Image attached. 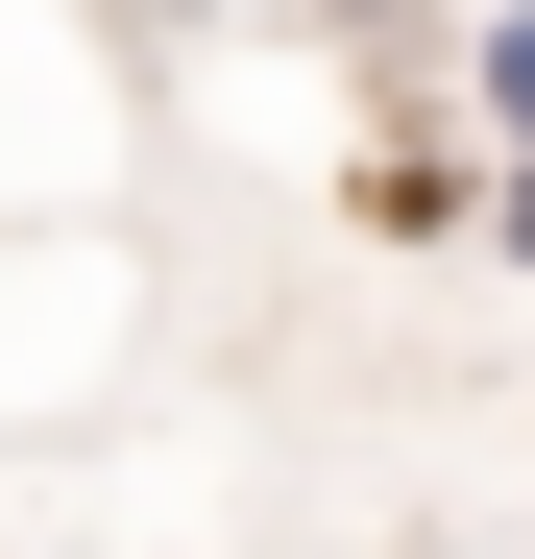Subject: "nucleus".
Instances as JSON below:
<instances>
[{
	"instance_id": "nucleus-3",
	"label": "nucleus",
	"mask_w": 535,
	"mask_h": 559,
	"mask_svg": "<svg viewBox=\"0 0 535 559\" xmlns=\"http://www.w3.org/2000/svg\"><path fill=\"white\" fill-rule=\"evenodd\" d=\"M122 25H195V0H122Z\"/></svg>"
},
{
	"instance_id": "nucleus-2",
	"label": "nucleus",
	"mask_w": 535,
	"mask_h": 559,
	"mask_svg": "<svg viewBox=\"0 0 535 559\" xmlns=\"http://www.w3.org/2000/svg\"><path fill=\"white\" fill-rule=\"evenodd\" d=\"M463 243H487V267H535V146H487V170H463Z\"/></svg>"
},
{
	"instance_id": "nucleus-1",
	"label": "nucleus",
	"mask_w": 535,
	"mask_h": 559,
	"mask_svg": "<svg viewBox=\"0 0 535 559\" xmlns=\"http://www.w3.org/2000/svg\"><path fill=\"white\" fill-rule=\"evenodd\" d=\"M438 98H463V146H535V0H487V25L438 49Z\"/></svg>"
}]
</instances>
